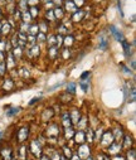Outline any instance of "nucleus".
<instances>
[{
    "instance_id": "nucleus-1",
    "label": "nucleus",
    "mask_w": 136,
    "mask_h": 160,
    "mask_svg": "<svg viewBox=\"0 0 136 160\" xmlns=\"http://www.w3.org/2000/svg\"><path fill=\"white\" fill-rule=\"evenodd\" d=\"M110 29H111V33H112L114 35H115V38L119 40V42H122L123 39H122V34H121V32L119 29H117L116 27H114V25H111L110 27Z\"/></svg>"
},
{
    "instance_id": "nucleus-2",
    "label": "nucleus",
    "mask_w": 136,
    "mask_h": 160,
    "mask_svg": "<svg viewBox=\"0 0 136 160\" xmlns=\"http://www.w3.org/2000/svg\"><path fill=\"white\" fill-rule=\"evenodd\" d=\"M18 111H20V108H18V107H15V108H11L10 111H8V116H13V115H15Z\"/></svg>"
},
{
    "instance_id": "nucleus-3",
    "label": "nucleus",
    "mask_w": 136,
    "mask_h": 160,
    "mask_svg": "<svg viewBox=\"0 0 136 160\" xmlns=\"http://www.w3.org/2000/svg\"><path fill=\"white\" fill-rule=\"evenodd\" d=\"M122 43H123V48H125V51H126V54L129 56V51H130V44L127 42H125V40H122Z\"/></svg>"
},
{
    "instance_id": "nucleus-4",
    "label": "nucleus",
    "mask_w": 136,
    "mask_h": 160,
    "mask_svg": "<svg viewBox=\"0 0 136 160\" xmlns=\"http://www.w3.org/2000/svg\"><path fill=\"white\" fill-rule=\"evenodd\" d=\"M75 88H76L75 83H71V84H68V91L71 90V92H75Z\"/></svg>"
},
{
    "instance_id": "nucleus-5",
    "label": "nucleus",
    "mask_w": 136,
    "mask_h": 160,
    "mask_svg": "<svg viewBox=\"0 0 136 160\" xmlns=\"http://www.w3.org/2000/svg\"><path fill=\"white\" fill-rule=\"evenodd\" d=\"M0 132H1V130H0Z\"/></svg>"
}]
</instances>
